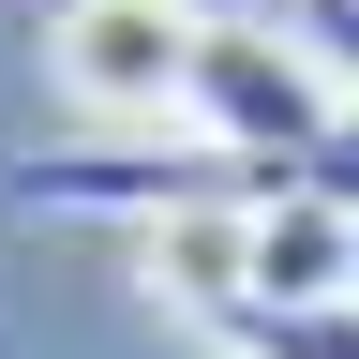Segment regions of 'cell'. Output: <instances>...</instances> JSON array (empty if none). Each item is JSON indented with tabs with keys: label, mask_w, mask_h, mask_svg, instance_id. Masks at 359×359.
Listing matches in <instances>:
<instances>
[{
	"label": "cell",
	"mask_w": 359,
	"mask_h": 359,
	"mask_svg": "<svg viewBox=\"0 0 359 359\" xmlns=\"http://www.w3.org/2000/svg\"><path fill=\"white\" fill-rule=\"evenodd\" d=\"M180 120H195L210 150L269 165V180H314V150H330V120H344V90H330V60H314L299 30L210 15V45H195V105H180Z\"/></svg>",
	"instance_id": "6da1fadb"
},
{
	"label": "cell",
	"mask_w": 359,
	"mask_h": 359,
	"mask_svg": "<svg viewBox=\"0 0 359 359\" xmlns=\"http://www.w3.org/2000/svg\"><path fill=\"white\" fill-rule=\"evenodd\" d=\"M195 45H210L195 0H60V15H45V75H60L75 120L120 135V120L195 105Z\"/></svg>",
	"instance_id": "7a4b0ae2"
},
{
	"label": "cell",
	"mask_w": 359,
	"mask_h": 359,
	"mask_svg": "<svg viewBox=\"0 0 359 359\" xmlns=\"http://www.w3.org/2000/svg\"><path fill=\"white\" fill-rule=\"evenodd\" d=\"M314 299H359V224L314 195V180H285V195L240 210V330L255 314H314ZM224 330V344H240Z\"/></svg>",
	"instance_id": "3957f363"
},
{
	"label": "cell",
	"mask_w": 359,
	"mask_h": 359,
	"mask_svg": "<svg viewBox=\"0 0 359 359\" xmlns=\"http://www.w3.org/2000/svg\"><path fill=\"white\" fill-rule=\"evenodd\" d=\"M150 285L195 299L210 330H240V210H180V224H150Z\"/></svg>",
	"instance_id": "277c9868"
},
{
	"label": "cell",
	"mask_w": 359,
	"mask_h": 359,
	"mask_svg": "<svg viewBox=\"0 0 359 359\" xmlns=\"http://www.w3.org/2000/svg\"><path fill=\"white\" fill-rule=\"evenodd\" d=\"M240 359H359V299H314V314H255Z\"/></svg>",
	"instance_id": "5b68a950"
},
{
	"label": "cell",
	"mask_w": 359,
	"mask_h": 359,
	"mask_svg": "<svg viewBox=\"0 0 359 359\" xmlns=\"http://www.w3.org/2000/svg\"><path fill=\"white\" fill-rule=\"evenodd\" d=\"M299 45H314V60L359 90V0H299Z\"/></svg>",
	"instance_id": "8992f818"
},
{
	"label": "cell",
	"mask_w": 359,
	"mask_h": 359,
	"mask_svg": "<svg viewBox=\"0 0 359 359\" xmlns=\"http://www.w3.org/2000/svg\"><path fill=\"white\" fill-rule=\"evenodd\" d=\"M314 195H330V210L359 224V90H344V120H330V150H314Z\"/></svg>",
	"instance_id": "52a82bcc"
}]
</instances>
